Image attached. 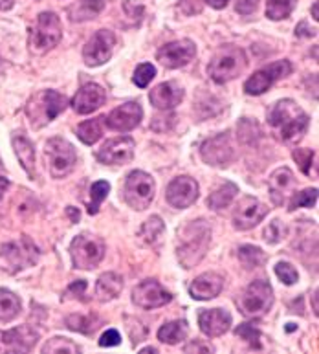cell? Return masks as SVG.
Wrapping results in <instances>:
<instances>
[{"instance_id": "6da1fadb", "label": "cell", "mask_w": 319, "mask_h": 354, "mask_svg": "<svg viewBox=\"0 0 319 354\" xmlns=\"http://www.w3.org/2000/svg\"><path fill=\"white\" fill-rule=\"evenodd\" d=\"M211 244V227L206 221H193L178 233V259L184 268H193L204 259Z\"/></svg>"}, {"instance_id": "7a4b0ae2", "label": "cell", "mask_w": 319, "mask_h": 354, "mask_svg": "<svg viewBox=\"0 0 319 354\" xmlns=\"http://www.w3.org/2000/svg\"><path fill=\"white\" fill-rule=\"evenodd\" d=\"M268 120L271 127L279 129V136L287 143L301 140L310 125V118L292 100L279 101L270 111Z\"/></svg>"}, {"instance_id": "3957f363", "label": "cell", "mask_w": 319, "mask_h": 354, "mask_svg": "<svg viewBox=\"0 0 319 354\" xmlns=\"http://www.w3.org/2000/svg\"><path fill=\"white\" fill-rule=\"evenodd\" d=\"M246 64H248V59H246L244 52L240 48L224 46L211 59V63L208 66V74L215 83L222 85V83H228V81L235 80L237 75L242 74L246 70Z\"/></svg>"}, {"instance_id": "277c9868", "label": "cell", "mask_w": 319, "mask_h": 354, "mask_svg": "<svg viewBox=\"0 0 319 354\" xmlns=\"http://www.w3.org/2000/svg\"><path fill=\"white\" fill-rule=\"evenodd\" d=\"M239 310L246 317H261L273 305V290L268 281L257 279L246 286L237 299Z\"/></svg>"}, {"instance_id": "5b68a950", "label": "cell", "mask_w": 319, "mask_h": 354, "mask_svg": "<svg viewBox=\"0 0 319 354\" xmlns=\"http://www.w3.org/2000/svg\"><path fill=\"white\" fill-rule=\"evenodd\" d=\"M63 37L61 21L53 11H43L30 33V48L35 53H44L55 48Z\"/></svg>"}, {"instance_id": "8992f818", "label": "cell", "mask_w": 319, "mask_h": 354, "mask_svg": "<svg viewBox=\"0 0 319 354\" xmlns=\"http://www.w3.org/2000/svg\"><path fill=\"white\" fill-rule=\"evenodd\" d=\"M66 105H68V101L64 95H61L55 90H43L37 95H33L26 111L32 125L41 127L44 123L55 120L66 109Z\"/></svg>"}, {"instance_id": "52a82bcc", "label": "cell", "mask_w": 319, "mask_h": 354, "mask_svg": "<svg viewBox=\"0 0 319 354\" xmlns=\"http://www.w3.org/2000/svg\"><path fill=\"white\" fill-rule=\"evenodd\" d=\"M70 255L74 268L92 270L102 263L105 255V243L99 237H94L90 233H81L72 241Z\"/></svg>"}, {"instance_id": "ba28073f", "label": "cell", "mask_w": 319, "mask_h": 354, "mask_svg": "<svg viewBox=\"0 0 319 354\" xmlns=\"http://www.w3.org/2000/svg\"><path fill=\"white\" fill-rule=\"evenodd\" d=\"M123 193H125V201H127L128 206L133 209H138V212H144L151 206V202L155 201V178L144 171H133L127 176Z\"/></svg>"}, {"instance_id": "9c48e42d", "label": "cell", "mask_w": 319, "mask_h": 354, "mask_svg": "<svg viewBox=\"0 0 319 354\" xmlns=\"http://www.w3.org/2000/svg\"><path fill=\"white\" fill-rule=\"evenodd\" d=\"M46 160L50 164V175L53 178H63L74 169L75 162H77V154L72 143H68L63 138H52L46 143L44 149Z\"/></svg>"}, {"instance_id": "30bf717a", "label": "cell", "mask_w": 319, "mask_h": 354, "mask_svg": "<svg viewBox=\"0 0 319 354\" xmlns=\"http://www.w3.org/2000/svg\"><path fill=\"white\" fill-rule=\"evenodd\" d=\"M292 63L290 61H276V63L268 64L264 68L257 70L255 74L251 75L250 80L244 83V92L248 95H261L266 90L270 88L276 81L287 77L292 74Z\"/></svg>"}, {"instance_id": "8fae6325", "label": "cell", "mask_w": 319, "mask_h": 354, "mask_svg": "<svg viewBox=\"0 0 319 354\" xmlns=\"http://www.w3.org/2000/svg\"><path fill=\"white\" fill-rule=\"evenodd\" d=\"M0 255L4 257L6 263L11 266L13 272H19V270L32 266L39 259V250L30 239L22 237L21 241L4 244L0 248Z\"/></svg>"}, {"instance_id": "7c38bea8", "label": "cell", "mask_w": 319, "mask_h": 354, "mask_svg": "<svg viewBox=\"0 0 319 354\" xmlns=\"http://www.w3.org/2000/svg\"><path fill=\"white\" fill-rule=\"evenodd\" d=\"M116 46V37L110 30H99L92 35V39L83 48V59L86 66H102L112 57Z\"/></svg>"}, {"instance_id": "4fadbf2b", "label": "cell", "mask_w": 319, "mask_h": 354, "mask_svg": "<svg viewBox=\"0 0 319 354\" xmlns=\"http://www.w3.org/2000/svg\"><path fill=\"white\" fill-rule=\"evenodd\" d=\"M171 299H173V296L155 279L142 281L133 292L134 305L145 308V310L165 307L167 303H171Z\"/></svg>"}, {"instance_id": "5bb4252c", "label": "cell", "mask_w": 319, "mask_h": 354, "mask_svg": "<svg viewBox=\"0 0 319 354\" xmlns=\"http://www.w3.org/2000/svg\"><path fill=\"white\" fill-rule=\"evenodd\" d=\"M200 154H202L206 164L217 165V167L228 165L235 156L233 143H231L229 133H222L218 134V136L206 140L202 143V147H200Z\"/></svg>"}, {"instance_id": "9a60e30c", "label": "cell", "mask_w": 319, "mask_h": 354, "mask_svg": "<svg viewBox=\"0 0 319 354\" xmlns=\"http://www.w3.org/2000/svg\"><path fill=\"white\" fill-rule=\"evenodd\" d=\"M144 118V111L139 106L138 101H128V103H123L122 106H117L108 114L106 118H103L106 123V127L112 129V131H117V133H128L139 125Z\"/></svg>"}, {"instance_id": "2e32d148", "label": "cell", "mask_w": 319, "mask_h": 354, "mask_svg": "<svg viewBox=\"0 0 319 354\" xmlns=\"http://www.w3.org/2000/svg\"><path fill=\"white\" fill-rule=\"evenodd\" d=\"M195 53H197L195 43L189 39H184V41H176V43H169L160 48L156 57L165 68H182L191 63Z\"/></svg>"}, {"instance_id": "e0dca14e", "label": "cell", "mask_w": 319, "mask_h": 354, "mask_svg": "<svg viewBox=\"0 0 319 354\" xmlns=\"http://www.w3.org/2000/svg\"><path fill=\"white\" fill-rule=\"evenodd\" d=\"M165 196H167V202L171 206L178 207V209H186V207L193 206L198 198L197 180L189 178V176H178L167 185Z\"/></svg>"}, {"instance_id": "ac0fdd59", "label": "cell", "mask_w": 319, "mask_h": 354, "mask_svg": "<svg viewBox=\"0 0 319 354\" xmlns=\"http://www.w3.org/2000/svg\"><path fill=\"white\" fill-rule=\"evenodd\" d=\"M134 143L133 138H116V140H108L103 143V147L97 151V160L102 164L108 165H125L128 164L134 156Z\"/></svg>"}, {"instance_id": "d6986e66", "label": "cell", "mask_w": 319, "mask_h": 354, "mask_svg": "<svg viewBox=\"0 0 319 354\" xmlns=\"http://www.w3.org/2000/svg\"><path fill=\"white\" fill-rule=\"evenodd\" d=\"M268 215V206H264L261 201L251 198V196H244L239 202V206L233 213V224L237 230H251L257 226L262 218Z\"/></svg>"}, {"instance_id": "ffe728a7", "label": "cell", "mask_w": 319, "mask_h": 354, "mask_svg": "<svg viewBox=\"0 0 319 354\" xmlns=\"http://www.w3.org/2000/svg\"><path fill=\"white\" fill-rule=\"evenodd\" d=\"M39 333L28 325L11 328L8 333H0V349L13 351V353H28L35 347Z\"/></svg>"}, {"instance_id": "44dd1931", "label": "cell", "mask_w": 319, "mask_h": 354, "mask_svg": "<svg viewBox=\"0 0 319 354\" xmlns=\"http://www.w3.org/2000/svg\"><path fill=\"white\" fill-rule=\"evenodd\" d=\"M105 90L96 83H88L77 90V94L72 100V106L77 114H90V112L97 111L105 103Z\"/></svg>"}, {"instance_id": "7402d4cb", "label": "cell", "mask_w": 319, "mask_h": 354, "mask_svg": "<svg viewBox=\"0 0 319 354\" xmlns=\"http://www.w3.org/2000/svg\"><path fill=\"white\" fill-rule=\"evenodd\" d=\"M198 325L206 336L209 338H218L229 330L231 325V314L222 308H211V310H202L198 316Z\"/></svg>"}, {"instance_id": "603a6c76", "label": "cell", "mask_w": 319, "mask_h": 354, "mask_svg": "<svg viewBox=\"0 0 319 354\" xmlns=\"http://www.w3.org/2000/svg\"><path fill=\"white\" fill-rule=\"evenodd\" d=\"M224 288V279L218 274H208L198 275L197 279L193 281L189 285V294H191L193 299H198V301H206V299H213L217 297Z\"/></svg>"}, {"instance_id": "cb8c5ba5", "label": "cell", "mask_w": 319, "mask_h": 354, "mask_svg": "<svg viewBox=\"0 0 319 354\" xmlns=\"http://www.w3.org/2000/svg\"><path fill=\"white\" fill-rule=\"evenodd\" d=\"M149 100L160 111H173L184 100V90L176 83H162L151 90Z\"/></svg>"}, {"instance_id": "d4e9b609", "label": "cell", "mask_w": 319, "mask_h": 354, "mask_svg": "<svg viewBox=\"0 0 319 354\" xmlns=\"http://www.w3.org/2000/svg\"><path fill=\"white\" fill-rule=\"evenodd\" d=\"M293 185H296V178L293 173L288 167L277 169L273 175L270 176V195L271 201L276 202L277 206H282V202L287 201V195L290 193Z\"/></svg>"}, {"instance_id": "484cf974", "label": "cell", "mask_w": 319, "mask_h": 354, "mask_svg": "<svg viewBox=\"0 0 319 354\" xmlns=\"http://www.w3.org/2000/svg\"><path fill=\"white\" fill-rule=\"evenodd\" d=\"M123 290V277L122 275L114 274V272H106V274L99 275V279L96 283V297L99 301L106 303L116 299Z\"/></svg>"}, {"instance_id": "4316f807", "label": "cell", "mask_w": 319, "mask_h": 354, "mask_svg": "<svg viewBox=\"0 0 319 354\" xmlns=\"http://www.w3.org/2000/svg\"><path fill=\"white\" fill-rule=\"evenodd\" d=\"M13 149H15L17 158L22 164V167L26 169L28 175H35V149H33V143L22 134H15L13 136Z\"/></svg>"}, {"instance_id": "83f0119b", "label": "cell", "mask_w": 319, "mask_h": 354, "mask_svg": "<svg viewBox=\"0 0 319 354\" xmlns=\"http://www.w3.org/2000/svg\"><path fill=\"white\" fill-rule=\"evenodd\" d=\"M237 193H239V187L235 184H231V182H226V184L217 187V189L209 195L208 206L211 207V209H215V212L224 209V207H228L229 204H231V201H233Z\"/></svg>"}, {"instance_id": "f1b7e54d", "label": "cell", "mask_w": 319, "mask_h": 354, "mask_svg": "<svg viewBox=\"0 0 319 354\" xmlns=\"http://www.w3.org/2000/svg\"><path fill=\"white\" fill-rule=\"evenodd\" d=\"M187 333H189V328H187L186 322H171L160 328L158 339L167 345H176L187 338Z\"/></svg>"}, {"instance_id": "f546056e", "label": "cell", "mask_w": 319, "mask_h": 354, "mask_svg": "<svg viewBox=\"0 0 319 354\" xmlns=\"http://www.w3.org/2000/svg\"><path fill=\"white\" fill-rule=\"evenodd\" d=\"M21 312V299L10 290H0V322H11Z\"/></svg>"}, {"instance_id": "4dcf8cb0", "label": "cell", "mask_w": 319, "mask_h": 354, "mask_svg": "<svg viewBox=\"0 0 319 354\" xmlns=\"http://www.w3.org/2000/svg\"><path fill=\"white\" fill-rule=\"evenodd\" d=\"M298 4V0H268L266 2V17L271 21L288 19Z\"/></svg>"}, {"instance_id": "1f68e13d", "label": "cell", "mask_w": 319, "mask_h": 354, "mask_svg": "<svg viewBox=\"0 0 319 354\" xmlns=\"http://www.w3.org/2000/svg\"><path fill=\"white\" fill-rule=\"evenodd\" d=\"M102 118L83 122L79 127H77V136H79L81 142L86 143V145H94V143L102 138Z\"/></svg>"}, {"instance_id": "d6a6232c", "label": "cell", "mask_w": 319, "mask_h": 354, "mask_svg": "<svg viewBox=\"0 0 319 354\" xmlns=\"http://www.w3.org/2000/svg\"><path fill=\"white\" fill-rule=\"evenodd\" d=\"M239 259L246 268H257L266 263V255L261 248L257 246H240L239 248Z\"/></svg>"}, {"instance_id": "836d02e7", "label": "cell", "mask_w": 319, "mask_h": 354, "mask_svg": "<svg viewBox=\"0 0 319 354\" xmlns=\"http://www.w3.org/2000/svg\"><path fill=\"white\" fill-rule=\"evenodd\" d=\"M165 226L164 221L160 217H151L149 221L144 222V226L139 230V239L144 241L145 244H155L156 239L164 233Z\"/></svg>"}, {"instance_id": "e575fe53", "label": "cell", "mask_w": 319, "mask_h": 354, "mask_svg": "<svg viewBox=\"0 0 319 354\" xmlns=\"http://www.w3.org/2000/svg\"><path fill=\"white\" fill-rule=\"evenodd\" d=\"M105 8V0H79L75 6L77 13H72V21H85L90 17L97 15Z\"/></svg>"}, {"instance_id": "d590c367", "label": "cell", "mask_w": 319, "mask_h": 354, "mask_svg": "<svg viewBox=\"0 0 319 354\" xmlns=\"http://www.w3.org/2000/svg\"><path fill=\"white\" fill-rule=\"evenodd\" d=\"M108 191H110V184L105 182V180H97L96 184L90 187V204H88V213L90 215H96L99 212V206L102 202L108 196Z\"/></svg>"}, {"instance_id": "8d00e7d4", "label": "cell", "mask_w": 319, "mask_h": 354, "mask_svg": "<svg viewBox=\"0 0 319 354\" xmlns=\"http://www.w3.org/2000/svg\"><path fill=\"white\" fill-rule=\"evenodd\" d=\"M66 327L70 328V330H75V333H83V334H92L94 330H96L99 325H97V319L96 317L92 316H70L66 317Z\"/></svg>"}, {"instance_id": "74e56055", "label": "cell", "mask_w": 319, "mask_h": 354, "mask_svg": "<svg viewBox=\"0 0 319 354\" xmlns=\"http://www.w3.org/2000/svg\"><path fill=\"white\" fill-rule=\"evenodd\" d=\"M316 202H318V189L316 187H309V189L301 191V193L292 196V201L288 204V209L296 212L298 207H314Z\"/></svg>"}, {"instance_id": "f35d334b", "label": "cell", "mask_w": 319, "mask_h": 354, "mask_svg": "<svg viewBox=\"0 0 319 354\" xmlns=\"http://www.w3.org/2000/svg\"><path fill=\"white\" fill-rule=\"evenodd\" d=\"M155 75H156V68L153 66V64L149 63H144V64H139L138 68H136V72H134V85L139 86V88H145V86L149 85L151 81L155 80Z\"/></svg>"}, {"instance_id": "ab89813d", "label": "cell", "mask_w": 319, "mask_h": 354, "mask_svg": "<svg viewBox=\"0 0 319 354\" xmlns=\"http://www.w3.org/2000/svg\"><path fill=\"white\" fill-rule=\"evenodd\" d=\"M235 334L237 336H240L242 339H246L248 344L251 345V347H255V349H261V333L257 330L253 325H250V323H244V325H239L237 327V330H235Z\"/></svg>"}, {"instance_id": "60d3db41", "label": "cell", "mask_w": 319, "mask_h": 354, "mask_svg": "<svg viewBox=\"0 0 319 354\" xmlns=\"http://www.w3.org/2000/svg\"><path fill=\"white\" fill-rule=\"evenodd\" d=\"M43 353H79V347L66 338H53L44 345Z\"/></svg>"}, {"instance_id": "b9f144b4", "label": "cell", "mask_w": 319, "mask_h": 354, "mask_svg": "<svg viewBox=\"0 0 319 354\" xmlns=\"http://www.w3.org/2000/svg\"><path fill=\"white\" fill-rule=\"evenodd\" d=\"M276 274H277V277H279V279L284 283V285H293V283H298V279H299L298 270L293 268L290 263H277Z\"/></svg>"}, {"instance_id": "7bdbcfd3", "label": "cell", "mask_w": 319, "mask_h": 354, "mask_svg": "<svg viewBox=\"0 0 319 354\" xmlns=\"http://www.w3.org/2000/svg\"><path fill=\"white\" fill-rule=\"evenodd\" d=\"M284 233H287V227H284V224H282L281 221H271L264 230L266 243H270V244L279 243V241L284 237Z\"/></svg>"}, {"instance_id": "ee69618b", "label": "cell", "mask_w": 319, "mask_h": 354, "mask_svg": "<svg viewBox=\"0 0 319 354\" xmlns=\"http://www.w3.org/2000/svg\"><path fill=\"white\" fill-rule=\"evenodd\" d=\"M314 158L316 153L314 151H310V149H296V151H293V160L298 162L304 175H310V165H312Z\"/></svg>"}, {"instance_id": "f6af8a7d", "label": "cell", "mask_w": 319, "mask_h": 354, "mask_svg": "<svg viewBox=\"0 0 319 354\" xmlns=\"http://www.w3.org/2000/svg\"><path fill=\"white\" fill-rule=\"evenodd\" d=\"M119 342H122V336H119L116 328H108L99 339V345L102 347H116V345H119Z\"/></svg>"}, {"instance_id": "bcb514c9", "label": "cell", "mask_w": 319, "mask_h": 354, "mask_svg": "<svg viewBox=\"0 0 319 354\" xmlns=\"http://www.w3.org/2000/svg\"><path fill=\"white\" fill-rule=\"evenodd\" d=\"M259 0H237V11L240 15H251L257 10Z\"/></svg>"}, {"instance_id": "7dc6e473", "label": "cell", "mask_w": 319, "mask_h": 354, "mask_svg": "<svg viewBox=\"0 0 319 354\" xmlns=\"http://www.w3.org/2000/svg\"><path fill=\"white\" fill-rule=\"evenodd\" d=\"M180 6L187 15H193V13H200V11H202L200 0H180Z\"/></svg>"}, {"instance_id": "c3c4849f", "label": "cell", "mask_w": 319, "mask_h": 354, "mask_svg": "<svg viewBox=\"0 0 319 354\" xmlns=\"http://www.w3.org/2000/svg\"><path fill=\"white\" fill-rule=\"evenodd\" d=\"M184 351H186V353H213V349L209 347V345H202V344H198V342L189 344Z\"/></svg>"}, {"instance_id": "681fc988", "label": "cell", "mask_w": 319, "mask_h": 354, "mask_svg": "<svg viewBox=\"0 0 319 354\" xmlns=\"http://www.w3.org/2000/svg\"><path fill=\"white\" fill-rule=\"evenodd\" d=\"M85 290H86V283L83 279L75 281V283H72V285L68 286V294L70 292H74L75 296H83V294H85Z\"/></svg>"}, {"instance_id": "f907efd6", "label": "cell", "mask_w": 319, "mask_h": 354, "mask_svg": "<svg viewBox=\"0 0 319 354\" xmlns=\"http://www.w3.org/2000/svg\"><path fill=\"white\" fill-rule=\"evenodd\" d=\"M211 8H215V10H222V8H226L228 6L229 0H206Z\"/></svg>"}, {"instance_id": "816d5d0a", "label": "cell", "mask_w": 319, "mask_h": 354, "mask_svg": "<svg viewBox=\"0 0 319 354\" xmlns=\"http://www.w3.org/2000/svg\"><path fill=\"white\" fill-rule=\"evenodd\" d=\"M10 187V182H8V178H4V176H0V198L4 196L6 189Z\"/></svg>"}, {"instance_id": "f5cc1de1", "label": "cell", "mask_w": 319, "mask_h": 354, "mask_svg": "<svg viewBox=\"0 0 319 354\" xmlns=\"http://www.w3.org/2000/svg\"><path fill=\"white\" fill-rule=\"evenodd\" d=\"M15 0H0V11H8L13 8Z\"/></svg>"}, {"instance_id": "db71d44e", "label": "cell", "mask_w": 319, "mask_h": 354, "mask_svg": "<svg viewBox=\"0 0 319 354\" xmlns=\"http://www.w3.org/2000/svg\"><path fill=\"white\" fill-rule=\"evenodd\" d=\"M66 212H68V215H70V217H72V221H74V222L79 221V212H75L74 207L70 206L68 209H66Z\"/></svg>"}, {"instance_id": "11a10c76", "label": "cell", "mask_w": 319, "mask_h": 354, "mask_svg": "<svg viewBox=\"0 0 319 354\" xmlns=\"http://www.w3.org/2000/svg\"><path fill=\"white\" fill-rule=\"evenodd\" d=\"M312 13H314V19H316V21H318V19H319V15H318V2H316L314 8H312Z\"/></svg>"}, {"instance_id": "9f6ffc18", "label": "cell", "mask_w": 319, "mask_h": 354, "mask_svg": "<svg viewBox=\"0 0 319 354\" xmlns=\"http://www.w3.org/2000/svg\"><path fill=\"white\" fill-rule=\"evenodd\" d=\"M318 294V292H316ZM316 294H314V312L318 314V299H316Z\"/></svg>"}, {"instance_id": "6f0895ef", "label": "cell", "mask_w": 319, "mask_h": 354, "mask_svg": "<svg viewBox=\"0 0 319 354\" xmlns=\"http://www.w3.org/2000/svg\"><path fill=\"white\" fill-rule=\"evenodd\" d=\"M142 353H156V349H153V347H147V349H144Z\"/></svg>"}, {"instance_id": "680465c9", "label": "cell", "mask_w": 319, "mask_h": 354, "mask_svg": "<svg viewBox=\"0 0 319 354\" xmlns=\"http://www.w3.org/2000/svg\"><path fill=\"white\" fill-rule=\"evenodd\" d=\"M2 169H4V165H2V162H0V171H2Z\"/></svg>"}, {"instance_id": "91938a15", "label": "cell", "mask_w": 319, "mask_h": 354, "mask_svg": "<svg viewBox=\"0 0 319 354\" xmlns=\"http://www.w3.org/2000/svg\"><path fill=\"white\" fill-rule=\"evenodd\" d=\"M0 66H2V59H0Z\"/></svg>"}]
</instances>
